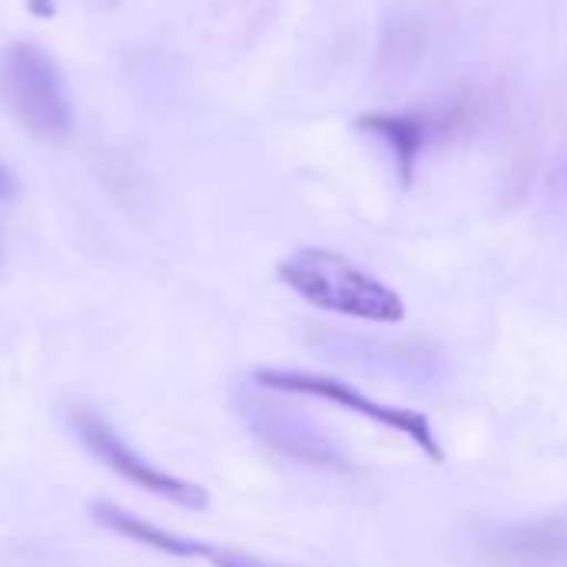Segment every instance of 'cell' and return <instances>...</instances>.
<instances>
[{"instance_id": "277c9868", "label": "cell", "mask_w": 567, "mask_h": 567, "mask_svg": "<svg viewBox=\"0 0 567 567\" xmlns=\"http://www.w3.org/2000/svg\"><path fill=\"white\" fill-rule=\"evenodd\" d=\"M475 123V100L472 96H452L425 106H412L402 113H365L359 116V130L365 136H375L389 146L399 176L409 183L415 173V163L425 150L458 140Z\"/></svg>"}, {"instance_id": "5b68a950", "label": "cell", "mask_w": 567, "mask_h": 567, "mask_svg": "<svg viewBox=\"0 0 567 567\" xmlns=\"http://www.w3.org/2000/svg\"><path fill=\"white\" fill-rule=\"evenodd\" d=\"M73 429L83 442V449L103 462L110 472H116L123 482H130L133 488L146 492V495H156L169 505H179V508H193V512H203L209 508V495L206 488L186 482V478H176L163 468H156L153 462H146L136 449H130L106 419H100L96 412H90L86 405L73 409Z\"/></svg>"}, {"instance_id": "7a4b0ae2", "label": "cell", "mask_w": 567, "mask_h": 567, "mask_svg": "<svg viewBox=\"0 0 567 567\" xmlns=\"http://www.w3.org/2000/svg\"><path fill=\"white\" fill-rule=\"evenodd\" d=\"M0 103L20 130L43 143H60L73 130V100L56 60L23 40L0 56Z\"/></svg>"}, {"instance_id": "8992f818", "label": "cell", "mask_w": 567, "mask_h": 567, "mask_svg": "<svg viewBox=\"0 0 567 567\" xmlns=\"http://www.w3.org/2000/svg\"><path fill=\"white\" fill-rule=\"evenodd\" d=\"M90 512H93V522L103 525L106 532H113V535H120V538H126V542H136V545H143V548L163 551V555H169V558H206V551H209V545L193 542V538H179V535H173V532H166V528H159V525H150V522H143V518L123 512V508L113 505V502H96Z\"/></svg>"}, {"instance_id": "52a82bcc", "label": "cell", "mask_w": 567, "mask_h": 567, "mask_svg": "<svg viewBox=\"0 0 567 567\" xmlns=\"http://www.w3.org/2000/svg\"><path fill=\"white\" fill-rule=\"evenodd\" d=\"M206 561H213V567H286L262 561V558L246 555V551H233V548H209L206 551Z\"/></svg>"}, {"instance_id": "6da1fadb", "label": "cell", "mask_w": 567, "mask_h": 567, "mask_svg": "<svg viewBox=\"0 0 567 567\" xmlns=\"http://www.w3.org/2000/svg\"><path fill=\"white\" fill-rule=\"evenodd\" d=\"M279 282L289 286L309 306L346 319L379 326H395L405 319V302L392 286H385L369 269L355 266L352 259L332 249L309 246L286 256L279 262Z\"/></svg>"}, {"instance_id": "ba28073f", "label": "cell", "mask_w": 567, "mask_h": 567, "mask_svg": "<svg viewBox=\"0 0 567 567\" xmlns=\"http://www.w3.org/2000/svg\"><path fill=\"white\" fill-rule=\"evenodd\" d=\"M17 189H20V186H17V176L0 163V203L13 199V196H17Z\"/></svg>"}, {"instance_id": "3957f363", "label": "cell", "mask_w": 567, "mask_h": 567, "mask_svg": "<svg viewBox=\"0 0 567 567\" xmlns=\"http://www.w3.org/2000/svg\"><path fill=\"white\" fill-rule=\"evenodd\" d=\"M256 385L272 389V392H286V395H309V399H322L332 402L352 415H362L389 432L405 435L409 442H415L422 449V455H429L432 462H445V449L432 429V422L422 412L412 409H399V405H385L369 399L365 392L332 379V375H319V372H299V369H256Z\"/></svg>"}]
</instances>
